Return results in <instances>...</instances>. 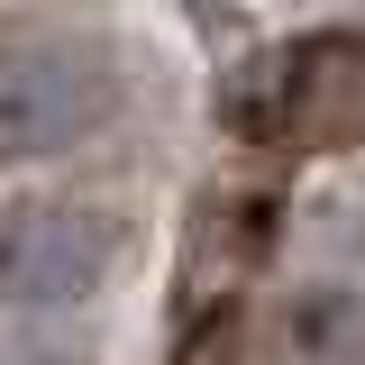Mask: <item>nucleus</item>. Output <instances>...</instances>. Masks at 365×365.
Masks as SVG:
<instances>
[{"label":"nucleus","instance_id":"obj_2","mask_svg":"<svg viewBox=\"0 0 365 365\" xmlns=\"http://www.w3.org/2000/svg\"><path fill=\"white\" fill-rule=\"evenodd\" d=\"M119 73L91 37H9L0 46V165H55L110 128Z\"/></svg>","mask_w":365,"mask_h":365},{"label":"nucleus","instance_id":"obj_3","mask_svg":"<svg viewBox=\"0 0 365 365\" xmlns=\"http://www.w3.org/2000/svg\"><path fill=\"white\" fill-rule=\"evenodd\" d=\"M128 228L91 201H9L0 210V302L9 311H83L119 274Z\"/></svg>","mask_w":365,"mask_h":365},{"label":"nucleus","instance_id":"obj_1","mask_svg":"<svg viewBox=\"0 0 365 365\" xmlns=\"http://www.w3.org/2000/svg\"><path fill=\"white\" fill-rule=\"evenodd\" d=\"M228 128L256 146H347L365 128V37H292L228 73Z\"/></svg>","mask_w":365,"mask_h":365},{"label":"nucleus","instance_id":"obj_6","mask_svg":"<svg viewBox=\"0 0 365 365\" xmlns=\"http://www.w3.org/2000/svg\"><path fill=\"white\" fill-rule=\"evenodd\" d=\"M174 9H192L201 28H237V0H174Z\"/></svg>","mask_w":365,"mask_h":365},{"label":"nucleus","instance_id":"obj_5","mask_svg":"<svg viewBox=\"0 0 365 365\" xmlns=\"http://www.w3.org/2000/svg\"><path fill=\"white\" fill-rule=\"evenodd\" d=\"M0 365H83L64 338H46V329H9L0 319Z\"/></svg>","mask_w":365,"mask_h":365},{"label":"nucleus","instance_id":"obj_4","mask_svg":"<svg viewBox=\"0 0 365 365\" xmlns=\"http://www.w3.org/2000/svg\"><path fill=\"white\" fill-rule=\"evenodd\" d=\"M283 356L292 365H365V292L302 283L283 302Z\"/></svg>","mask_w":365,"mask_h":365}]
</instances>
